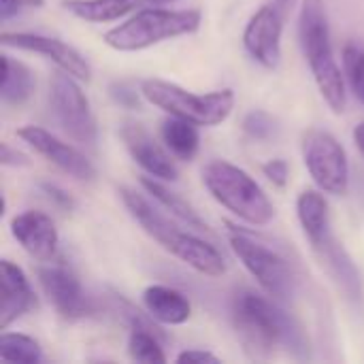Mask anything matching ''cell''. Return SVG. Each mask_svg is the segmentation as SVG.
<instances>
[{"label":"cell","instance_id":"277c9868","mask_svg":"<svg viewBox=\"0 0 364 364\" xmlns=\"http://www.w3.org/2000/svg\"><path fill=\"white\" fill-rule=\"evenodd\" d=\"M207 192L226 211L250 226H269L275 218V207L260 183L241 166L228 160H211L203 168Z\"/></svg>","mask_w":364,"mask_h":364},{"label":"cell","instance_id":"2e32d148","mask_svg":"<svg viewBox=\"0 0 364 364\" xmlns=\"http://www.w3.org/2000/svg\"><path fill=\"white\" fill-rule=\"evenodd\" d=\"M36 305L34 290L21 271L11 260L0 262V331H6L13 322L26 316Z\"/></svg>","mask_w":364,"mask_h":364},{"label":"cell","instance_id":"484cf974","mask_svg":"<svg viewBox=\"0 0 364 364\" xmlns=\"http://www.w3.org/2000/svg\"><path fill=\"white\" fill-rule=\"evenodd\" d=\"M343 73L356 98L364 105V49L356 43L343 47Z\"/></svg>","mask_w":364,"mask_h":364},{"label":"cell","instance_id":"f1b7e54d","mask_svg":"<svg viewBox=\"0 0 364 364\" xmlns=\"http://www.w3.org/2000/svg\"><path fill=\"white\" fill-rule=\"evenodd\" d=\"M41 190L45 192V196H47L55 207H60V209H64V211H73V209H75V198H73L66 190H62L60 186H55V183H41Z\"/></svg>","mask_w":364,"mask_h":364},{"label":"cell","instance_id":"52a82bcc","mask_svg":"<svg viewBox=\"0 0 364 364\" xmlns=\"http://www.w3.org/2000/svg\"><path fill=\"white\" fill-rule=\"evenodd\" d=\"M228 245L269 296H273L275 301L290 299L294 290V275L288 260L279 252H275L247 230L235 226H228Z\"/></svg>","mask_w":364,"mask_h":364},{"label":"cell","instance_id":"6da1fadb","mask_svg":"<svg viewBox=\"0 0 364 364\" xmlns=\"http://www.w3.org/2000/svg\"><path fill=\"white\" fill-rule=\"evenodd\" d=\"M119 198L132 220L168 254L179 258L183 264L207 277H222L226 273V260L209 241L181 230L171 218H166L145 194L132 188H119Z\"/></svg>","mask_w":364,"mask_h":364},{"label":"cell","instance_id":"5bb4252c","mask_svg":"<svg viewBox=\"0 0 364 364\" xmlns=\"http://www.w3.org/2000/svg\"><path fill=\"white\" fill-rule=\"evenodd\" d=\"M119 136L132 156V160L151 177L162 181H175L179 177V168L166 147H162L143 124H124Z\"/></svg>","mask_w":364,"mask_h":364},{"label":"cell","instance_id":"8992f818","mask_svg":"<svg viewBox=\"0 0 364 364\" xmlns=\"http://www.w3.org/2000/svg\"><path fill=\"white\" fill-rule=\"evenodd\" d=\"M139 90H141V96L149 105L162 109L168 115L188 119L205 128L224 124L230 117L235 109V100H237L230 87L207 92V94H196L177 83L156 79V77L143 79Z\"/></svg>","mask_w":364,"mask_h":364},{"label":"cell","instance_id":"1f68e13d","mask_svg":"<svg viewBox=\"0 0 364 364\" xmlns=\"http://www.w3.org/2000/svg\"><path fill=\"white\" fill-rule=\"evenodd\" d=\"M111 96H113L119 105H126V107H134V105L139 102L136 92L130 90V87L124 85V83H115V85L111 87Z\"/></svg>","mask_w":364,"mask_h":364},{"label":"cell","instance_id":"ffe728a7","mask_svg":"<svg viewBox=\"0 0 364 364\" xmlns=\"http://www.w3.org/2000/svg\"><path fill=\"white\" fill-rule=\"evenodd\" d=\"M198 128L200 126H196V124H192L188 119L168 115L160 124V136H162V143L171 151L173 158L190 162V160H194L198 156V149H200V132H198Z\"/></svg>","mask_w":364,"mask_h":364},{"label":"cell","instance_id":"9a60e30c","mask_svg":"<svg viewBox=\"0 0 364 364\" xmlns=\"http://www.w3.org/2000/svg\"><path fill=\"white\" fill-rule=\"evenodd\" d=\"M11 235L32 258L47 262L55 256L60 235L53 220L43 211H23L11 220Z\"/></svg>","mask_w":364,"mask_h":364},{"label":"cell","instance_id":"d6986e66","mask_svg":"<svg viewBox=\"0 0 364 364\" xmlns=\"http://www.w3.org/2000/svg\"><path fill=\"white\" fill-rule=\"evenodd\" d=\"M141 186H143L145 194H149L162 209H166L171 215H175L188 228H194V230H200V232H209V226L198 215V211L188 200H183L177 192L166 188L162 179H156V177L147 175V177H141Z\"/></svg>","mask_w":364,"mask_h":364},{"label":"cell","instance_id":"3957f363","mask_svg":"<svg viewBox=\"0 0 364 364\" xmlns=\"http://www.w3.org/2000/svg\"><path fill=\"white\" fill-rule=\"evenodd\" d=\"M267 296L254 290H241L232 301V320L237 335L243 341L245 350H252L256 356L269 354L277 346L296 348L301 337L292 318L273 303V296Z\"/></svg>","mask_w":364,"mask_h":364},{"label":"cell","instance_id":"e0dca14e","mask_svg":"<svg viewBox=\"0 0 364 364\" xmlns=\"http://www.w3.org/2000/svg\"><path fill=\"white\" fill-rule=\"evenodd\" d=\"M299 224L314 250L322 247L331 237V211L322 190H303L296 198Z\"/></svg>","mask_w":364,"mask_h":364},{"label":"cell","instance_id":"e575fe53","mask_svg":"<svg viewBox=\"0 0 364 364\" xmlns=\"http://www.w3.org/2000/svg\"><path fill=\"white\" fill-rule=\"evenodd\" d=\"M294 2H296V0H275V4H277L284 13H286V11H290V9L294 6Z\"/></svg>","mask_w":364,"mask_h":364},{"label":"cell","instance_id":"836d02e7","mask_svg":"<svg viewBox=\"0 0 364 364\" xmlns=\"http://www.w3.org/2000/svg\"><path fill=\"white\" fill-rule=\"evenodd\" d=\"M352 136H354V143H356L358 151L363 154V158H364V122H360V124H356V126H354Z\"/></svg>","mask_w":364,"mask_h":364},{"label":"cell","instance_id":"30bf717a","mask_svg":"<svg viewBox=\"0 0 364 364\" xmlns=\"http://www.w3.org/2000/svg\"><path fill=\"white\" fill-rule=\"evenodd\" d=\"M15 134L26 145H30L38 156H43L47 162H51L53 166H58L73 179H77V181H94L96 179V166L92 164V160L85 154H81L75 145L64 143L62 139L51 134L47 128L28 124V126L17 128Z\"/></svg>","mask_w":364,"mask_h":364},{"label":"cell","instance_id":"83f0119b","mask_svg":"<svg viewBox=\"0 0 364 364\" xmlns=\"http://www.w3.org/2000/svg\"><path fill=\"white\" fill-rule=\"evenodd\" d=\"M262 173H264V177L273 186L286 188L288 186V179H290V164L284 158H273V160H269V162L262 164Z\"/></svg>","mask_w":364,"mask_h":364},{"label":"cell","instance_id":"9c48e42d","mask_svg":"<svg viewBox=\"0 0 364 364\" xmlns=\"http://www.w3.org/2000/svg\"><path fill=\"white\" fill-rule=\"evenodd\" d=\"M303 162L318 190L346 196L350 190V160L346 147L326 130L311 128L301 141Z\"/></svg>","mask_w":364,"mask_h":364},{"label":"cell","instance_id":"7c38bea8","mask_svg":"<svg viewBox=\"0 0 364 364\" xmlns=\"http://www.w3.org/2000/svg\"><path fill=\"white\" fill-rule=\"evenodd\" d=\"M284 11L277 4H262L243 30V47L252 60L273 70L282 60Z\"/></svg>","mask_w":364,"mask_h":364},{"label":"cell","instance_id":"4316f807","mask_svg":"<svg viewBox=\"0 0 364 364\" xmlns=\"http://www.w3.org/2000/svg\"><path fill=\"white\" fill-rule=\"evenodd\" d=\"M275 130H277L275 119L267 111L256 109V111L247 113L243 119V132L254 141H269L275 134Z\"/></svg>","mask_w":364,"mask_h":364},{"label":"cell","instance_id":"d6a6232c","mask_svg":"<svg viewBox=\"0 0 364 364\" xmlns=\"http://www.w3.org/2000/svg\"><path fill=\"white\" fill-rule=\"evenodd\" d=\"M19 11H23L19 0H0V21H9Z\"/></svg>","mask_w":364,"mask_h":364},{"label":"cell","instance_id":"ac0fdd59","mask_svg":"<svg viewBox=\"0 0 364 364\" xmlns=\"http://www.w3.org/2000/svg\"><path fill=\"white\" fill-rule=\"evenodd\" d=\"M143 305L147 314L164 326H181L192 316V305L188 296L171 286L154 284L143 292Z\"/></svg>","mask_w":364,"mask_h":364},{"label":"cell","instance_id":"44dd1931","mask_svg":"<svg viewBox=\"0 0 364 364\" xmlns=\"http://www.w3.org/2000/svg\"><path fill=\"white\" fill-rule=\"evenodd\" d=\"M143 0H64L62 6L77 19L90 23H109L136 11Z\"/></svg>","mask_w":364,"mask_h":364},{"label":"cell","instance_id":"603a6c76","mask_svg":"<svg viewBox=\"0 0 364 364\" xmlns=\"http://www.w3.org/2000/svg\"><path fill=\"white\" fill-rule=\"evenodd\" d=\"M320 254V258L324 260V264L328 267V271L333 273V277L341 284L343 292L350 299H360V277L358 271L354 269L350 256L346 254V250L337 243L335 237H331L322 247L316 250Z\"/></svg>","mask_w":364,"mask_h":364},{"label":"cell","instance_id":"cb8c5ba5","mask_svg":"<svg viewBox=\"0 0 364 364\" xmlns=\"http://www.w3.org/2000/svg\"><path fill=\"white\" fill-rule=\"evenodd\" d=\"M0 360L13 364H38L43 360V348L30 335L2 331V335H0Z\"/></svg>","mask_w":364,"mask_h":364},{"label":"cell","instance_id":"f546056e","mask_svg":"<svg viewBox=\"0 0 364 364\" xmlns=\"http://www.w3.org/2000/svg\"><path fill=\"white\" fill-rule=\"evenodd\" d=\"M0 162H2V166H28L30 164L28 156L21 154L19 149H13L9 143L0 145Z\"/></svg>","mask_w":364,"mask_h":364},{"label":"cell","instance_id":"7a4b0ae2","mask_svg":"<svg viewBox=\"0 0 364 364\" xmlns=\"http://www.w3.org/2000/svg\"><path fill=\"white\" fill-rule=\"evenodd\" d=\"M299 34L320 96L333 113H343L348 107L346 73L335 58L324 0H303L299 15Z\"/></svg>","mask_w":364,"mask_h":364},{"label":"cell","instance_id":"ba28073f","mask_svg":"<svg viewBox=\"0 0 364 364\" xmlns=\"http://www.w3.org/2000/svg\"><path fill=\"white\" fill-rule=\"evenodd\" d=\"M49 111L55 124L79 145L96 147L98 124L79 79L58 70L49 79Z\"/></svg>","mask_w":364,"mask_h":364},{"label":"cell","instance_id":"7402d4cb","mask_svg":"<svg viewBox=\"0 0 364 364\" xmlns=\"http://www.w3.org/2000/svg\"><path fill=\"white\" fill-rule=\"evenodd\" d=\"M2 58V81H0V98L4 105H13V107H19L23 102H28L34 94V87H36V79H34V73L9 58L6 53L0 55Z\"/></svg>","mask_w":364,"mask_h":364},{"label":"cell","instance_id":"5b68a950","mask_svg":"<svg viewBox=\"0 0 364 364\" xmlns=\"http://www.w3.org/2000/svg\"><path fill=\"white\" fill-rule=\"evenodd\" d=\"M203 15L198 9H143L124 23L105 32L102 41L115 51L132 53L149 49L158 43L194 34L200 28Z\"/></svg>","mask_w":364,"mask_h":364},{"label":"cell","instance_id":"8fae6325","mask_svg":"<svg viewBox=\"0 0 364 364\" xmlns=\"http://www.w3.org/2000/svg\"><path fill=\"white\" fill-rule=\"evenodd\" d=\"M36 277H38V284H41L47 301L53 305V309L62 318L79 320V318L90 316L92 307L83 292V286H81L79 277L66 264L47 260L45 264L38 267Z\"/></svg>","mask_w":364,"mask_h":364},{"label":"cell","instance_id":"4dcf8cb0","mask_svg":"<svg viewBox=\"0 0 364 364\" xmlns=\"http://www.w3.org/2000/svg\"><path fill=\"white\" fill-rule=\"evenodd\" d=\"M179 364H186V363H220V358L213 354V352H209V350H186V352H181L177 358H175Z\"/></svg>","mask_w":364,"mask_h":364},{"label":"cell","instance_id":"d590c367","mask_svg":"<svg viewBox=\"0 0 364 364\" xmlns=\"http://www.w3.org/2000/svg\"><path fill=\"white\" fill-rule=\"evenodd\" d=\"M154 4H171V2H177V0H149Z\"/></svg>","mask_w":364,"mask_h":364},{"label":"cell","instance_id":"4fadbf2b","mask_svg":"<svg viewBox=\"0 0 364 364\" xmlns=\"http://www.w3.org/2000/svg\"><path fill=\"white\" fill-rule=\"evenodd\" d=\"M0 43L4 47H13L19 51L38 53V55L51 60L60 70L77 77L79 81L92 79L90 62L75 47H70L68 43H64L55 36H47V34H38V32H2Z\"/></svg>","mask_w":364,"mask_h":364},{"label":"cell","instance_id":"d4e9b609","mask_svg":"<svg viewBox=\"0 0 364 364\" xmlns=\"http://www.w3.org/2000/svg\"><path fill=\"white\" fill-rule=\"evenodd\" d=\"M162 337L143 328H130L128 335V354L132 360L143 364H164L166 354L162 348Z\"/></svg>","mask_w":364,"mask_h":364}]
</instances>
